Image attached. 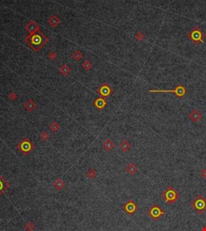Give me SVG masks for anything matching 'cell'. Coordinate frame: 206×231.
Here are the masks:
<instances>
[{
  "label": "cell",
  "mask_w": 206,
  "mask_h": 231,
  "mask_svg": "<svg viewBox=\"0 0 206 231\" xmlns=\"http://www.w3.org/2000/svg\"><path fill=\"white\" fill-rule=\"evenodd\" d=\"M98 93L103 98H106L113 93V89L107 84H102L98 90Z\"/></svg>",
  "instance_id": "9c48e42d"
},
{
  "label": "cell",
  "mask_w": 206,
  "mask_h": 231,
  "mask_svg": "<svg viewBox=\"0 0 206 231\" xmlns=\"http://www.w3.org/2000/svg\"><path fill=\"white\" fill-rule=\"evenodd\" d=\"M56 57H57V54H56V52H50L49 53V55H48V58H49V60H54L55 59H56Z\"/></svg>",
  "instance_id": "f1b7e54d"
},
{
  "label": "cell",
  "mask_w": 206,
  "mask_h": 231,
  "mask_svg": "<svg viewBox=\"0 0 206 231\" xmlns=\"http://www.w3.org/2000/svg\"><path fill=\"white\" fill-rule=\"evenodd\" d=\"M138 170H139V168H138V167H137L134 163L129 164L127 165V167L126 168V171L128 173H130L131 175H134V174H135V173L138 172Z\"/></svg>",
  "instance_id": "d6986e66"
},
{
  "label": "cell",
  "mask_w": 206,
  "mask_h": 231,
  "mask_svg": "<svg viewBox=\"0 0 206 231\" xmlns=\"http://www.w3.org/2000/svg\"><path fill=\"white\" fill-rule=\"evenodd\" d=\"M98 176V173L97 171L94 169V168H89L86 172V177L90 180L95 179Z\"/></svg>",
  "instance_id": "44dd1931"
},
{
  "label": "cell",
  "mask_w": 206,
  "mask_h": 231,
  "mask_svg": "<svg viewBox=\"0 0 206 231\" xmlns=\"http://www.w3.org/2000/svg\"><path fill=\"white\" fill-rule=\"evenodd\" d=\"M180 196V195L178 193V191L175 190L172 185L168 187L161 194L162 198L164 200L166 203H168L169 205H172L176 201H178Z\"/></svg>",
  "instance_id": "7a4b0ae2"
},
{
  "label": "cell",
  "mask_w": 206,
  "mask_h": 231,
  "mask_svg": "<svg viewBox=\"0 0 206 231\" xmlns=\"http://www.w3.org/2000/svg\"><path fill=\"white\" fill-rule=\"evenodd\" d=\"M150 92H169V93H175L176 95V96H178L179 98L183 97L186 93V89L184 86L178 85L176 87L175 89L169 90V89H151L149 91Z\"/></svg>",
  "instance_id": "52a82bcc"
},
{
  "label": "cell",
  "mask_w": 206,
  "mask_h": 231,
  "mask_svg": "<svg viewBox=\"0 0 206 231\" xmlns=\"http://www.w3.org/2000/svg\"><path fill=\"white\" fill-rule=\"evenodd\" d=\"M202 113L199 111L198 109H193L192 111V112L188 115V117H189V119L191 120L192 122H194V123H197L202 118Z\"/></svg>",
  "instance_id": "30bf717a"
},
{
  "label": "cell",
  "mask_w": 206,
  "mask_h": 231,
  "mask_svg": "<svg viewBox=\"0 0 206 231\" xmlns=\"http://www.w3.org/2000/svg\"><path fill=\"white\" fill-rule=\"evenodd\" d=\"M17 148L20 151V153L24 156H27L33 150L35 146L29 138H23L18 145Z\"/></svg>",
  "instance_id": "5b68a950"
},
{
  "label": "cell",
  "mask_w": 206,
  "mask_h": 231,
  "mask_svg": "<svg viewBox=\"0 0 206 231\" xmlns=\"http://www.w3.org/2000/svg\"><path fill=\"white\" fill-rule=\"evenodd\" d=\"M24 41L33 51L38 52L44 48V46L49 41V39L41 31L38 30L33 33L29 34L24 39Z\"/></svg>",
  "instance_id": "6da1fadb"
},
{
  "label": "cell",
  "mask_w": 206,
  "mask_h": 231,
  "mask_svg": "<svg viewBox=\"0 0 206 231\" xmlns=\"http://www.w3.org/2000/svg\"><path fill=\"white\" fill-rule=\"evenodd\" d=\"M73 56V60H76V61H79V60H81L83 58V54L80 51H76V52L73 53V56Z\"/></svg>",
  "instance_id": "d4e9b609"
},
{
  "label": "cell",
  "mask_w": 206,
  "mask_h": 231,
  "mask_svg": "<svg viewBox=\"0 0 206 231\" xmlns=\"http://www.w3.org/2000/svg\"><path fill=\"white\" fill-rule=\"evenodd\" d=\"M40 138L44 141H47L50 139V135L47 132H43L41 134H40Z\"/></svg>",
  "instance_id": "4316f807"
},
{
  "label": "cell",
  "mask_w": 206,
  "mask_h": 231,
  "mask_svg": "<svg viewBox=\"0 0 206 231\" xmlns=\"http://www.w3.org/2000/svg\"><path fill=\"white\" fill-rule=\"evenodd\" d=\"M23 228L24 230L26 231H34L35 228H36V226L35 224L32 221H29V222H27L24 226H23Z\"/></svg>",
  "instance_id": "603a6c76"
},
{
  "label": "cell",
  "mask_w": 206,
  "mask_h": 231,
  "mask_svg": "<svg viewBox=\"0 0 206 231\" xmlns=\"http://www.w3.org/2000/svg\"><path fill=\"white\" fill-rule=\"evenodd\" d=\"M48 22L50 24V26L53 27H57L60 24L61 20L60 18L56 15H53L49 19H48Z\"/></svg>",
  "instance_id": "2e32d148"
},
{
  "label": "cell",
  "mask_w": 206,
  "mask_h": 231,
  "mask_svg": "<svg viewBox=\"0 0 206 231\" xmlns=\"http://www.w3.org/2000/svg\"><path fill=\"white\" fill-rule=\"evenodd\" d=\"M201 177L203 179H206V168H204L202 171L201 172Z\"/></svg>",
  "instance_id": "f546056e"
},
{
  "label": "cell",
  "mask_w": 206,
  "mask_h": 231,
  "mask_svg": "<svg viewBox=\"0 0 206 231\" xmlns=\"http://www.w3.org/2000/svg\"><path fill=\"white\" fill-rule=\"evenodd\" d=\"M202 231H206V226H205L202 229Z\"/></svg>",
  "instance_id": "4dcf8cb0"
},
{
  "label": "cell",
  "mask_w": 206,
  "mask_h": 231,
  "mask_svg": "<svg viewBox=\"0 0 206 231\" xmlns=\"http://www.w3.org/2000/svg\"><path fill=\"white\" fill-rule=\"evenodd\" d=\"M82 67L86 71H90V69L92 68V67H93V63H92V62L90 60H85L84 63H82Z\"/></svg>",
  "instance_id": "cb8c5ba5"
},
{
  "label": "cell",
  "mask_w": 206,
  "mask_h": 231,
  "mask_svg": "<svg viewBox=\"0 0 206 231\" xmlns=\"http://www.w3.org/2000/svg\"><path fill=\"white\" fill-rule=\"evenodd\" d=\"M135 38L137 41L140 42V41H142V39L145 38V35H144V34L142 33V32H141V31H138L137 33L135 34Z\"/></svg>",
  "instance_id": "484cf974"
},
{
  "label": "cell",
  "mask_w": 206,
  "mask_h": 231,
  "mask_svg": "<svg viewBox=\"0 0 206 231\" xmlns=\"http://www.w3.org/2000/svg\"><path fill=\"white\" fill-rule=\"evenodd\" d=\"M8 99H9L10 101H15V100L17 99V94L15 93V92H10V93L8 94Z\"/></svg>",
  "instance_id": "83f0119b"
},
{
  "label": "cell",
  "mask_w": 206,
  "mask_h": 231,
  "mask_svg": "<svg viewBox=\"0 0 206 231\" xmlns=\"http://www.w3.org/2000/svg\"><path fill=\"white\" fill-rule=\"evenodd\" d=\"M60 72L63 75L66 76L70 74V72H71V68H70V67H69L68 64L64 63V64H63L62 66H60Z\"/></svg>",
  "instance_id": "ffe728a7"
},
{
  "label": "cell",
  "mask_w": 206,
  "mask_h": 231,
  "mask_svg": "<svg viewBox=\"0 0 206 231\" xmlns=\"http://www.w3.org/2000/svg\"><path fill=\"white\" fill-rule=\"evenodd\" d=\"M23 107H24V108L26 109L27 112H33L34 110L37 108V105H36V103L32 99H29V100H27V101L24 103Z\"/></svg>",
  "instance_id": "4fadbf2b"
},
{
  "label": "cell",
  "mask_w": 206,
  "mask_h": 231,
  "mask_svg": "<svg viewBox=\"0 0 206 231\" xmlns=\"http://www.w3.org/2000/svg\"><path fill=\"white\" fill-rule=\"evenodd\" d=\"M25 29H26L27 31L29 32V34L33 33V32H35V31H36L38 30H40V26L34 20H31L30 22H28L27 23V25L25 26Z\"/></svg>",
  "instance_id": "7c38bea8"
},
{
  "label": "cell",
  "mask_w": 206,
  "mask_h": 231,
  "mask_svg": "<svg viewBox=\"0 0 206 231\" xmlns=\"http://www.w3.org/2000/svg\"><path fill=\"white\" fill-rule=\"evenodd\" d=\"M10 188V184L0 174V197Z\"/></svg>",
  "instance_id": "8fae6325"
},
{
  "label": "cell",
  "mask_w": 206,
  "mask_h": 231,
  "mask_svg": "<svg viewBox=\"0 0 206 231\" xmlns=\"http://www.w3.org/2000/svg\"><path fill=\"white\" fill-rule=\"evenodd\" d=\"M60 125L57 122H52L49 124V129L52 131L53 132H56L60 130Z\"/></svg>",
  "instance_id": "7402d4cb"
},
{
  "label": "cell",
  "mask_w": 206,
  "mask_h": 231,
  "mask_svg": "<svg viewBox=\"0 0 206 231\" xmlns=\"http://www.w3.org/2000/svg\"><path fill=\"white\" fill-rule=\"evenodd\" d=\"M187 37L191 40L194 44L197 45L202 43L204 39L205 38V34L204 33L202 30H201L198 27H194L192 30L188 34Z\"/></svg>",
  "instance_id": "277c9868"
},
{
  "label": "cell",
  "mask_w": 206,
  "mask_h": 231,
  "mask_svg": "<svg viewBox=\"0 0 206 231\" xmlns=\"http://www.w3.org/2000/svg\"><path fill=\"white\" fill-rule=\"evenodd\" d=\"M146 213L151 217V218L155 221L160 220V218L165 214L164 210L157 204L152 205Z\"/></svg>",
  "instance_id": "8992f818"
},
{
  "label": "cell",
  "mask_w": 206,
  "mask_h": 231,
  "mask_svg": "<svg viewBox=\"0 0 206 231\" xmlns=\"http://www.w3.org/2000/svg\"><path fill=\"white\" fill-rule=\"evenodd\" d=\"M65 186H66L65 182H64L62 179L60 178V177H57L54 181V182H53V187L55 188V190L56 191H61V190H63L65 188Z\"/></svg>",
  "instance_id": "5bb4252c"
},
{
  "label": "cell",
  "mask_w": 206,
  "mask_h": 231,
  "mask_svg": "<svg viewBox=\"0 0 206 231\" xmlns=\"http://www.w3.org/2000/svg\"><path fill=\"white\" fill-rule=\"evenodd\" d=\"M119 148L123 153H127L128 151L131 149V144L128 141H123L120 142Z\"/></svg>",
  "instance_id": "e0dca14e"
},
{
  "label": "cell",
  "mask_w": 206,
  "mask_h": 231,
  "mask_svg": "<svg viewBox=\"0 0 206 231\" xmlns=\"http://www.w3.org/2000/svg\"><path fill=\"white\" fill-rule=\"evenodd\" d=\"M123 209L129 215H133L138 210V205L133 200L127 201L123 206Z\"/></svg>",
  "instance_id": "ba28073f"
},
{
  "label": "cell",
  "mask_w": 206,
  "mask_h": 231,
  "mask_svg": "<svg viewBox=\"0 0 206 231\" xmlns=\"http://www.w3.org/2000/svg\"><path fill=\"white\" fill-rule=\"evenodd\" d=\"M102 146H103V148H104L105 151L110 152L114 148V143L110 139H107V140H105V141H104Z\"/></svg>",
  "instance_id": "ac0fdd59"
},
{
  "label": "cell",
  "mask_w": 206,
  "mask_h": 231,
  "mask_svg": "<svg viewBox=\"0 0 206 231\" xmlns=\"http://www.w3.org/2000/svg\"><path fill=\"white\" fill-rule=\"evenodd\" d=\"M94 104L97 108H98V109H102V108H104L107 105V102L105 100V98H103V97L101 96H98V98L95 99Z\"/></svg>",
  "instance_id": "9a60e30c"
},
{
  "label": "cell",
  "mask_w": 206,
  "mask_h": 231,
  "mask_svg": "<svg viewBox=\"0 0 206 231\" xmlns=\"http://www.w3.org/2000/svg\"><path fill=\"white\" fill-rule=\"evenodd\" d=\"M191 208L198 214H202L206 210V198L200 194L191 201Z\"/></svg>",
  "instance_id": "3957f363"
}]
</instances>
